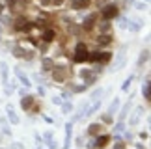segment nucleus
<instances>
[{"instance_id":"1","label":"nucleus","mask_w":151,"mask_h":149,"mask_svg":"<svg viewBox=\"0 0 151 149\" xmlns=\"http://www.w3.org/2000/svg\"><path fill=\"white\" fill-rule=\"evenodd\" d=\"M88 60V47L86 43H78L75 49V64H84Z\"/></svg>"},{"instance_id":"2","label":"nucleus","mask_w":151,"mask_h":149,"mask_svg":"<svg viewBox=\"0 0 151 149\" xmlns=\"http://www.w3.org/2000/svg\"><path fill=\"white\" fill-rule=\"evenodd\" d=\"M118 13H119V9H118V6H116V4H110V6H107V8L103 9V17L107 19V20L118 17Z\"/></svg>"},{"instance_id":"3","label":"nucleus","mask_w":151,"mask_h":149,"mask_svg":"<svg viewBox=\"0 0 151 149\" xmlns=\"http://www.w3.org/2000/svg\"><path fill=\"white\" fill-rule=\"evenodd\" d=\"M34 105V97L32 95H23V101H21V106L24 110H30V106Z\"/></svg>"},{"instance_id":"4","label":"nucleus","mask_w":151,"mask_h":149,"mask_svg":"<svg viewBox=\"0 0 151 149\" xmlns=\"http://www.w3.org/2000/svg\"><path fill=\"white\" fill-rule=\"evenodd\" d=\"M54 37H56V32H54V30H45L43 32V41H47V43H50V41H52Z\"/></svg>"},{"instance_id":"5","label":"nucleus","mask_w":151,"mask_h":149,"mask_svg":"<svg viewBox=\"0 0 151 149\" xmlns=\"http://www.w3.org/2000/svg\"><path fill=\"white\" fill-rule=\"evenodd\" d=\"M110 140V136L108 134H103V136H97V140H95V145L97 147H103V145H107Z\"/></svg>"},{"instance_id":"6","label":"nucleus","mask_w":151,"mask_h":149,"mask_svg":"<svg viewBox=\"0 0 151 149\" xmlns=\"http://www.w3.org/2000/svg\"><path fill=\"white\" fill-rule=\"evenodd\" d=\"M93 23H95V15H90V17L84 20V30H92L93 28Z\"/></svg>"},{"instance_id":"7","label":"nucleus","mask_w":151,"mask_h":149,"mask_svg":"<svg viewBox=\"0 0 151 149\" xmlns=\"http://www.w3.org/2000/svg\"><path fill=\"white\" fill-rule=\"evenodd\" d=\"M90 0H77V2H73V8L75 9H80V8H88Z\"/></svg>"},{"instance_id":"8","label":"nucleus","mask_w":151,"mask_h":149,"mask_svg":"<svg viewBox=\"0 0 151 149\" xmlns=\"http://www.w3.org/2000/svg\"><path fill=\"white\" fill-rule=\"evenodd\" d=\"M15 73H17V75H19V78H21V82H23V84H24V86H30V80H28V78H26V76H24V75H23V71H21V69H15Z\"/></svg>"},{"instance_id":"9","label":"nucleus","mask_w":151,"mask_h":149,"mask_svg":"<svg viewBox=\"0 0 151 149\" xmlns=\"http://www.w3.org/2000/svg\"><path fill=\"white\" fill-rule=\"evenodd\" d=\"M99 129H101V127H99V123H93V125H90V129H88V134H97V132H99Z\"/></svg>"},{"instance_id":"10","label":"nucleus","mask_w":151,"mask_h":149,"mask_svg":"<svg viewBox=\"0 0 151 149\" xmlns=\"http://www.w3.org/2000/svg\"><path fill=\"white\" fill-rule=\"evenodd\" d=\"M112 58V54L110 52H103V54H99V60H101V64H108V60Z\"/></svg>"},{"instance_id":"11","label":"nucleus","mask_w":151,"mask_h":149,"mask_svg":"<svg viewBox=\"0 0 151 149\" xmlns=\"http://www.w3.org/2000/svg\"><path fill=\"white\" fill-rule=\"evenodd\" d=\"M97 41H99V45H108L110 41H112V37H110V35H101Z\"/></svg>"},{"instance_id":"12","label":"nucleus","mask_w":151,"mask_h":149,"mask_svg":"<svg viewBox=\"0 0 151 149\" xmlns=\"http://www.w3.org/2000/svg\"><path fill=\"white\" fill-rule=\"evenodd\" d=\"M80 76H82V78H86L88 82H92V80H93V76H92V71H82V73H80Z\"/></svg>"},{"instance_id":"13","label":"nucleus","mask_w":151,"mask_h":149,"mask_svg":"<svg viewBox=\"0 0 151 149\" xmlns=\"http://www.w3.org/2000/svg\"><path fill=\"white\" fill-rule=\"evenodd\" d=\"M142 90H144V97H145V101H149V97H151V95H149V80L145 82V86H144Z\"/></svg>"},{"instance_id":"14","label":"nucleus","mask_w":151,"mask_h":149,"mask_svg":"<svg viewBox=\"0 0 151 149\" xmlns=\"http://www.w3.org/2000/svg\"><path fill=\"white\" fill-rule=\"evenodd\" d=\"M99 54H101V52H92V54H88V60H86V61H97V60H99Z\"/></svg>"},{"instance_id":"15","label":"nucleus","mask_w":151,"mask_h":149,"mask_svg":"<svg viewBox=\"0 0 151 149\" xmlns=\"http://www.w3.org/2000/svg\"><path fill=\"white\" fill-rule=\"evenodd\" d=\"M145 60H147V50H145V52H144L142 56H140V61H138V64H140V65H142V64H144V61H145Z\"/></svg>"},{"instance_id":"16","label":"nucleus","mask_w":151,"mask_h":149,"mask_svg":"<svg viewBox=\"0 0 151 149\" xmlns=\"http://www.w3.org/2000/svg\"><path fill=\"white\" fill-rule=\"evenodd\" d=\"M13 54H15V56H24V50H21V49H13Z\"/></svg>"},{"instance_id":"17","label":"nucleus","mask_w":151,"mask_h":149,"mask_svg":"<svg viewBox=\"0 0 151 149\" xmlns=\"http://www.w3.org/2000/svg\"><path fill=\"white\" fill-rule=\"evenodd\" d=\"M118 105H119V101H118V99H114V101H112V108H110V112H114L116 108H118Z\"/></svg>"},{"instance_id":"18","label":"nucleus","mask_w":151,"mask_h":149,"mask_svg":"<svg viewBox=\"0 0 151 149\" xmlns=\"http://www.w3.org/2000/svg\"><path fill=\"white\" fill-rule=\"evenodd\" d=\"M45 136H47V142H49V145H52V134H50V132H47Z\"/></svg>"},{"instance_id":"19","label":"nucleus","mask_w":151,"mask_h":149,"mask_svg":"<svg viewBox=\"0 0 151 149\" xmlns=\"http://www.w3.org/2000/svg\"><path fill=\"white\" fill-rule=\"evenodd\" d=\"M131 80H133V78H131V76H129V80H125V84H123V91H125V90H127L129 86H131Z\"/></svg>"},{"instance_id":"20","label":"nucleus","mask_w":151,"mask_h":149,"mask_svg":"<svg viewBox=\"0 0 151 149\" xmlns=\"http://www.w3.org/2000/svg\"><path fill=\"white\" fill-rule=\"evenodd\" d=\"M69 110H71V102H69V105H65V106H64V112H69Z\"/></svg>"},{"instance_id":"21","label":"nucleus","mask_w":151,"mask_h":149,"mask_svg":"<svg viewBox=\"0 0 151 149\" xmlns=\"http://www.w3.org/2000/svg\"><path fill=\"white\" fill-rule=\"evenodd\" d=\"M52 4H54V6H60V4H62V0H52Z\"/></svg>"},{"instance_id":"22","label":"nucleus","mask_w":151,"mask_h":149,"mask_svg":"<svg viewBox=\"0 0 151 149\" xmlns=\"http://www.w3.org/2000/svg\"><path fill=\"white\" fill-rule=\"evenodd\" d=\"M0 11H2V8H0Z\"/></svg>"}]
</instances>
